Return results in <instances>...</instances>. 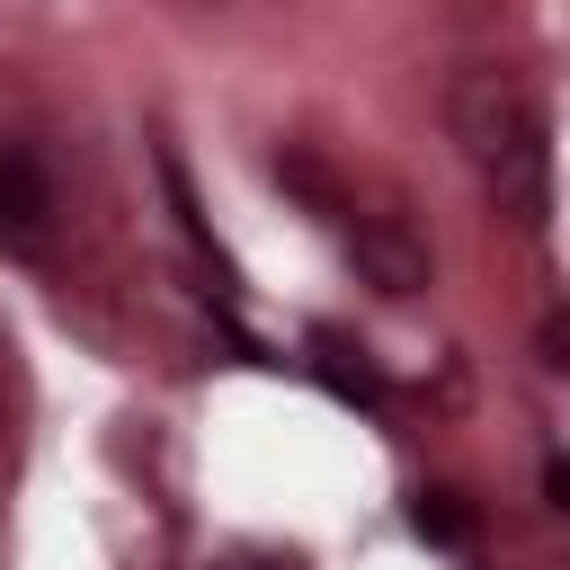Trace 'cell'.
<instances>
[{
	"label": "cell",
	"mask_w": 570,
	"mask_h": 570,
	"mask_svg": "<svg viewBox=\"0 0 570 570\" xmlns=\"http://www.w3.org/2000/svg\"><path fill=\"white\" fill-rule=\"evenodd\" d=\"M454 142L508 232L552 223V125L517 71H463L454 80Z\"/></svg>",
	"instance_id": "cell-1"
},
{
	"label": "cell",
	"mask_w": 570,
	"mask_h": 570,
	"mask_svg": "<svg viewBox=\"0 0 570 570\" xmlns=\"http://www.w3.org/2000/svg\"><path fill=\"white\" fill-rule=\"evenodd\" d=\"M338 240H347L356 276H365L383 303H410V294H428V276H436L428 240H419L401 214H347V223H338Z\"/></svg>",
	"instance_id": "cell-2"
},
{
	"label": "cell",
	"mask_w": 570,
	"mask_h": 570,
	"mask_svg": "<svg viewBox=\"0 0 570 570\" xmlns=\"http://www.w3.org/2000/svg\"><path fill=\"white\" fill-rule=\"evenodd\" d=\"M53 223H62V205H53L45 160L27 142H0V249L27 258V267H45L53 258Z\"/></svg>",
	"instance_id": "cell-3"
},
{
	"label": "cell",
	"mask_w": 570,
	"mask_h": 570,
	"mask_svg": "<svg viewBox=\"0 0 570 570\" xmlns=\"http://www.w3.org/2000/svg\"><path fill=\"white\" fill-rule=\"evenodd\" d=\"M410 517H419V534H428V543H445V552H463V543H472V508H463L454 490H419V508H410Z\"/></svg>",
	"instance_id": "cell-4"
},
{
	"label": "cell",
	"mask_w": 570,
	"mask_h": 570,
	"mask_svg": "<svg viewBox=\"0 0 570 570\" xmlns=\"http://www.w3.org/2000/svg\"><path fill=\"white\" fill-rule=\"evenodd\" d=\"M543 347H552V365H570V312H552V321H543Z\"/></svg>",
	"instance_id": "cell-5"
},
{
	"label": "cell",
	"mask_w": 570,
	"mask_h": 570,
	"mask_svg": "<svg viewBox=\"0 0 570 570\" xmlns=\"http://www.w3.org/2000/svg\"><path fill=\"white\" fill-rule=\"evenodd\" d=\"M543 490H552V508H561V517H570V463H561V454H552V463H543Z\"/></svg>",
	"instance_id": "cell-6"
},
{
	"label": "cell",
	"mask_w": 570,
	"mask_h": 570,
	"mask_svg": "<svg viewBox=\"0 0 570 570\" xmlns=\"http://www.w3.org/2000/svg\"><path fill=\"white\" fill-rule=\"evenodd\" d=\"M0 428H9V392H0Z\"/></svg>",
	"instance_id": "cell-7"
},
{
	"label": "cell",
	"mask_w": 570,
	"mask_h": 570,
	"mask_svg": "<svg viewBox=\"0 0 570 570\" xmlns=\"http://www.w3.org/2000/svg\"><path fill=\"white\" fill-rule=\"evenodd\" d=\"M232 570H258V561H232Z\"/></svg>",
	"instance_id": "cell-8"
}]
</instances>
